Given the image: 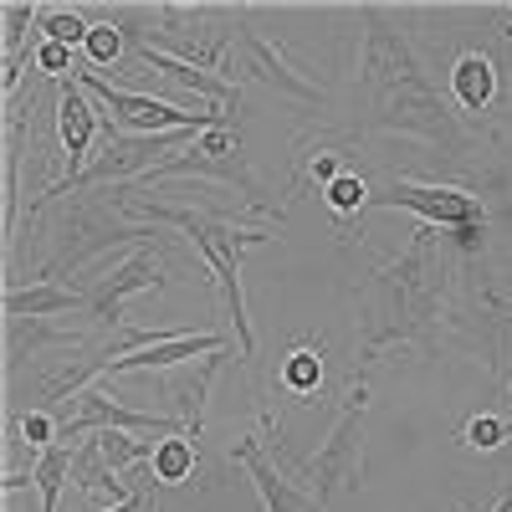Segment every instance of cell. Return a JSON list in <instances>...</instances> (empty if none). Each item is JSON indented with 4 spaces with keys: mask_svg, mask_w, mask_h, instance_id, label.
Listing matches in <instances>:
<instances>
[{
    "mask_svg": "<svg viewBox=\"0 0 512 512\" xmlns=\"http://www.w3.org/2000/svg\"><path fill=\"white\" fill-rule=\"evenodd\" d=\"M359 62H354V134H390V139H415L436 149L446 164H466L482 139L441 93L425 57L415 52L410 31L400 26L395 11L384 6H359Z\"/></svg>",
    "mask_w": 512,
    "mask_h": 512,
    "instance_id": "obj_1",
    "label": "cell"
},
{
    "mask_svg": "<svg viewBox=\"0 0 512 512\" xmlns=\"http://www.w3.org/2000/svg\"><path fill=\"white\" fill-rule=\"evenodd\" d=\"M451 251L436 226H420L405 251L379 256L359 287V338H354V359L359 379L390 354V349H425L436 354V333L451 308Z\"/></svg>",
    "mask_w": 512,
    "mask_h": 512,
    "instance_id": "obj_2",
    "label": "cell"
},
{
    "mask_svg": "<svg viewBox=\"0 0 512 512\" xmlns=\"http://www.w3.org/2000/svg\"><path fill=\"white\" fill-rule=\"evenodd\" d=\"M21 236H36L31 256V282H62L67 277H88L93 262L113 256L118 246H149L159 231L139 226L123 205V190H72L62 200H31ZM21 256V246H16ZM11 256V267H16Z\"/></svg>",
    "mask_w": 512,
    "mask_h": 512,
    "instance_id": "obj_3",
    "label": "cell"
},
{
    "mask_svg": "<svg viewBox=\"0 0 512 512\" xmlns=\"http://www.w3.org/2000/svg\"><path fill=\"white\" fill-rule=\"evenodd\" d=\"M123 205L128 216H139L149 226H175L210 272V287L221 297V313H226V328L236 333V349L241 359L256 354V328H251V313H246V292H241V256L277 241L272 226H236L226 216H210V210H190V205H169V200H149V195H134L123 185Z\"/></svg>",
    "mask_w": 512,
    "mask_h": 512,
    "instance_id": "obj_4",
    "label": "cell"
},
{
    "mask_svg": "<svg viewBox=\"0 0 512 512\" xmlns=\"http://www.w3.org/2000/svg\"><path fill=\"white\" fill-rule=\"evenodd\" d=\"M246 16L251 11H236V6H175V0H164V6L118 11V26H123L128 41H139V47H154L175 62H190L200 72L226 77Z\"/></svg>",
    "mask_w": 512,
    "mask_h": 512,
    "instance_id": "obj_5",
    "label": "cell"
},
{
    "mask_svg": "<svg viewBox=\"0 0 512 512\" xmlns=\"http://www.w3.org/2000/svg\"><path fill=\"white\" fill-rule=\"evenodd\" d=\"M446 323H451V344L472 354L487 369L492 390L512 400V292L482 272H466V282L451 292Z\"/></svg>",
    "mask_w": 512,
    "mask_h": 512,
    "instance_id": "obj_6",
    "label": "cell"
},
{
    "mask_svg": "<svg viewBox=\"0 0 512 512\" xmlns=\"http://www.w3.org/2000/svg\"><path fill=\"white\" fill-rule=\"evenodd\" d=\"M175 180L226 185V190H236V195L256 210V216H267V221H277V226H282V216H287V210L272 200V190L262 185V175L251 169V154H246V144H241V128H236V123L205 128V134H200L185 154H175L169 164H159L154 175H149V185H175Z\"/></svg>",
    "mask_w": 512,
    "mask_h": 512,
    "instance_id": "obj_7",
    "label": "cell"
},
{
    "mask_svg": "<svg viewBox=\"0 0 512 512\" xmlns=\"http://www.w3.org/2000/svg\"><path fill=\"white\" fill-rule=\"evenodd\" d=\"M364 425H369V379H359L354 390H349V400H344V410H338L328 441L303 466L308 482H313L308 492L323 507H333L338 497H349L364 482Z\"/></svg>",
    "mask_w": 512,
    "mask_h": 512,
    "instance_id": "obj_8",
    "label": "cell"
},
{
    "mask_svg": "<svg viewBox=\"0 0 512 512\" xmlns=\"http://www.w3.org/2000/svg\"><path fill=\"white\" fill-rule=\"evenodd\" d=\"M82 88H88L108 123L118 128V134H180V128H216V123H231L226 108H180V103H164V98H149V93H134V88H113V82L103 72H72Z\"/></svg>",
    "mask_w": 512,
    "mask_h": 512,
    "instance_id": "obj_9",
    "label": "cell"
},
{
    "mask_svg": "<svg viewBox=\"0 0 512 512\" xmlns=\"http://www.w3.org/2000/svg\"><path fill=\"white\" fill-rule=\"evenodd\" d=\"M72 287L82 292V313L93 318V328L98 333H113V328H123L128 297L169 287V267H164L159 246H134L128 256H118L108 272H93V277H82Z\"/></svg>",
    "mask_w": 512,
    "mask_h": 512,
    "instance_id": "obj_10",
    "label": "cell"
},
{
    "mask_svg": "<svg viewBox=\"0 0 512 512\" xmlns=\"http://www.w3.org/2000/svg\"><path fill=\"white\" fill-rule=\"evenodd\" d=\"M369 210H410V216H420L436 231L487 221V200L477 190L441 185V180H384L379 190H369Z\"/></svg>",
    "mask_w": 512,
    "mask_h": 512,
    "instance_id": "obj_11",
    "label": "cell"
},
{
    "mask_svg": "<svg viewBox=\"0 0 512 512\" xmlns=\"http://www.w3.org/2000/svg\"><path fill=\"white\" fill-rule=\"evenodd\" d=\"M241 77L262 82V88H272L277 98H287L297 108H323L328 103V93L308 72H297L287 62V52L277 47V41H267L262 31H251V16H246V26L236 36V52H231V67H226V82H241Z\"/></svg>",
    "mask_w": 512,
    "mask_h": 512,
    "instance_id": "obj_12",
    "label": "cell"
},
{
    "mask_svg": "<svg viewBox=\"0 0 512 512\" xmlns=\"http://www.w3.org/2000/svg\"><path fill=\"white\" fill-rule=\"evenodd\" d=\"M226 359H231V349L205 354V359H195V364H180V369H169V374L159 379V395H164L169 415H175L185 431H190V441H200V431H205L210 390H216V374L226 369Z\"/></svg>",
    "mask_w": 512,
    "mask_h": 512,
    "instance_id": "obj_13",
    "label": "cell"
},
{
    "mask_svg": "<svg viewBox=\"0 0 512 512\" xmlns=\"http://www.w3.org/2000/svg\"><path fill=\"white\" fill-rule=\"evenodd\" d=\"M98 128H103V113L93 108V93L82 88L77 77H62L57 82V144H62V159H67L62 180H72L77 169H88Z\"/></svg>",
    "mask_w": 512,
    "mask_h": 512,
    "instance_id": "obj_14",
    "label": "cell"
},
{
    "mask_svg": "<svg viewBox=\"0 0 512 512\" xmlns=\"http://www.w3.org/2000/svg\"><path fill=\"white\" fill-rule=\"evenodd\" d=\"M236 466L251 477V487H256V497H262V507L267 512H328L308 487H297V482H287L282 477V466H277V456L262 446V441H251V436H241L236 441Z\"/></svg>",
    "mask_w": 512,
    "mask_h": 512,
    "instance_id": "obj_15",
    "label": "cell"
},
{
    "mask_svg": "<svg viewBox=\"0 0 512 512\" xmlns=\"http://www.w3.org/2000/svg\"><path fill=\"white\" fill-rule=\"evenodd\" d=\"M47 349L77 354V349H88V338L72 333V328H57L52 318H11V323H6V369H11V374H16L26 359L36 364Z\"/></svg>",
    "mask_w": 512,
    "mask_h": 512,
    "instance_id": "obj_16",
    "label": "cell"
},
{
    "mask_svg": "<svg viewBox=\"0 0 512 512\" xmlns=\"http://www.w3.org/2000/svg\"><path fill=\"white\" fill-rule=\"evenodd\" d=\"M26 113L31 108H11V118H6V221H0V231H6V262L16 256L21 226H26V216H21V164H26V139H31Z\"/></svg>",
    "mask_w": 512,
    "mask_h": 512,
    "instance_id": "obj_17",
    "label": "cell"
},
{
    "mask_svg": "<svg viewBox=\"0 0 512 512\" xmlns=\"http://www.w3.org/2000/svg\"><path fill=\"white\" fill-rule=\"evenodd\" d=\"M446 93H451V103H456L461 118L487 113V108L497 103V67H492V57H487V52H461V57L451 62Z\"/></svg>",
    "mask_w": 512,
    "mask_h": 512,
    "instance_id": "obj_18",
    "label": "cell"
},
{
    "mask_svg": "<svg viewBox=\"0 0 512 512\" xmlns=\"http://www.w3.org/2000/svg\"><path fill=\"white\" fill-rule=\"evenodd\" d=\"M82 313V292L62 287V282H11L0 297V313L11 318H57V313Z\"/></svg>",
    "mask_w": 512,
    "mask_h": 512,
    "instance_id": "obj_19",
    "label": "cell"
},
{
    "mask_svg": "<svg viewBox=\"0 0 512 512\" xmlns=\"http://www.w3.org/2000/svg\"><path fill=\"white\" fill-rule=\"evenodd\" d=\"M72 487H77V492H98V497H108V507H113V502H128V497H139L134 482H123L113 466L98 456L93 436L72 446ZM144 497H149V492H144Z\"/></svg>",
    "mask_w": 512,
    "mask_h": 512,
    "instance_id": "obj_20",
    "label": "cell"
},
{
    "mask_svg": "<svg viewBox=\"0 0 512 512\" xmlns=\"http://www.w3.org/2000/svg\"><path fill=\"white\" fill-rule=\"evenodd\" d=\"M72 482V446H47V451H36V461H31V487H36V497H41V512H57V502H62V487Z\"/></svg>",
    "mask_w": 512,
    "mask_h": 512,
    "instance_id": "obj_21",
    "label": "cell"
},
{
    "mask_svg": "<svg viewBox=\"0 0 512 512\" xmlns=\"http://www.w3.org/2000/svg\"><path fill=\"white\" fill-rule=\"evenodd\" d=\"M195 441L190 436H169V441H159L154 446V461H149V472H154V482L159 487H185L190 477H195Z\"/></svg>",
    "mask_w": 512,
    "mask_h": 512,
    "instance_id": "obj_22",
    "label": "cell"
},
{
    "mask_svg": "<svg viewBox=\"0 0 512 512\" xmlns=\"http://www.w3.org/2000/svg\"><path fill=\"white\" fill-rule=\"evenodd\" d=\"M277 384H282L287 395H297V400H313L323 390V349H313V344L292 349L287 364H282V374H277Z\"/></svg>",
    "mask_w": 512,
    "mask_h": 512,
    "instance_id": "obj_23",
    "label": "cell"
},
{
    "mask_svg": "<svg viewBox=\"0 0 512 512\" xmlns=\"http://www.w3.org/2000/svg\"><path fill=\"white\" fill-rule=\"evenodd\" d=\"M88 21H82L77 11H67V6H41V16H36V36L41 41H62V47H72V52H82V41H88Z\"/></svg>",
    "mask_w": 512,
    "mask_h": 512,
    "instance_id": "obj_24",
    "label": "cell"
},
{
    "mask_svg": "<svg viewBox=\"0 0 512 512\" xmlns=\"http://www.w3.org/2000/svg\"><path fill=\"white\" fill-rule=\"evenodd\" d=\"M507 441H512V420L497 410H477L461 425V446H472V451H502Z\"/></svg>",
    "mask_w": 512,
    "mask_h": 512,
    "instance_id": "obj_25",
    "label": "cell"
},
{
    "mask_svg": "<svg viewBox=\"0 0 512 512\" xmlns=\"http://www.w3.org/2000/svg\"><path fill=\"white\" fill-rule=\"evenodd\" d=\"M82 57H88V67H113L118 57H128V36L118 21H98L88 31V41H82Z\"/></svg>",
    "mask_w": 512,
    "mask_h": 512,
    "instance_id": "obj_26",
    "label": "cell"
},
{
    "mask_svg": "<svg viewBox=\"0 0 512 512\" xmlns=\"http://www.w3.org/2000/svg\"><path fill=\"white\" fill-rule=\"evenodd\" d=\"M323 200H328V210H333V216L354 221L359 210H369V185H364V180L354 175V169H349V175H338V180L323 190Z\"/></svg>",
    "mask_w": 512,
    "mask_h": 512,
    "instance_id": "obj_27",
    "label": "cell"
},
{
    "mask_svg": "<svg viewBox=\"0 0 512 512\" xmlns=\"http://www.w3.org/2000/svg\"><path fill=\"white\" fill-rule=\"evenodd\" d=\"M0 16H6V36H0V47H6V62H11V57H21V52H26V31L36 26L41 6H26V0H11V6L0 11Z\"/></svg>",
    "mask_w": 512,
    "mask_h": 512,
    "instance_id": "obj_28",
    "label": "cell"
},
{
    "mask_svg": "<svg viewBox=\"0 0 512 512\" xmlns=\"http://www.w3.org/2000/svg\"><path fill=\"white\" fill-rule=\"evenodd\" d=\"M482 246H487V221H472V226H456V231H446V251H451V262L456 256H482Z\"/></svg>",
    "mask_w": 512,
    "mask_h": 512,
    "instance_id": "obj_29",
    "label": "cell"
},
{
    "mask_svg": "<svg viewBox=\"0 0 512 512\" xmlns=\"http://www.w3.org/2000/svg\"><path fill=\"white\" fill-rule=\"evenodd\" d=\"M36 72L62 82V77L72 72V47H62V41H41V36H36Z\"/></svg>",
    "mask_w": 512,
    "mask_h": 512,
    "instance_id": "obj_30",
    "label": "cell"
},
{
    "mask_svg": "<svg viewBox=\"0 0 512 512\" xmlns=\"http://www.w3.org/2000/svg\"><path fill=\"white\" fill-rule=\"evenodd\" d=\"M57 431H62V420H57L52 410H31V415L21 420V436H26L31 446H41V451L57 446Z\"/></svg>",
    "mask_w": 512,
    "mask_h": 512,
    "instance_id": "obj_31",
    "label": "cell"
},
{
    "mask_svg": "<svg viewBox=\"0 0 512 512\" xmlns=\"http://www.w3.org/2000/svg\"><path fill=\"white\" fill-rule=\"evenodd\" d=\"M338 175H349V169H344V159H338L333 149H318V154L308 159V180H313V185H323V190H328Z\"/></svg>",
    "mask_w": 512,
    "mask_h": 512,
    "instance_id": "obj_32",
    "label": "cell"
},
{
    "mask_svg": "<svg viewBox=\"0 0 512 512\" xmlns=\"http://www.w3.org/2000/svg\"><path fill=\"white\" fill-rule=\"evenodd\" d=\"M149 502H154V497H144V492H139V497H128V502H113V507H103V512H149Z\"/></svg>",
    "mask_w": 512,
    "mask_h": 512,
    "instance_id": "obj_33",
    "label": "cell"
},
{
    "mask_svg": "<svg viewBox=\"0 0 512 512\" xmlns=\"http://www.w3.org/2000/svg\"><path fill=\"white\" fill-rule=\"evenodd\" d=\"M487 512H512V492H507V497H497V507H487Z\"/></svg>",
    "mask_w": 512,
    "mask_h": 512,
    "instance_id": "obj_34",
    "label": "cell"
},
{
    "mask_svg": "<svg viewBox=\"0 0 512 512\" xmlns=\"http://www.w3.org/2000/svg\"><path fill=\"white\" fill-rule=\"evenodd\" d=\"M502 36H507V41H512V16H507V31H502Z\"/></svg>",
    "mask_w": 512,
    "mask_h": 512,
    "instance_id": "obj_35",
    "label": "cell"
}]
</instances>
